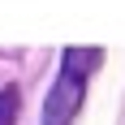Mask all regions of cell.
Instances as JSON below:
<instances>
[{
  "instance_id": "6da1fadb",
  "label": "cell",
  "mask_w": 125,
  "mask_h": 125,
  "mask_svg": "<svg viewBox=\"0 0 125 125\" xmlns=\"http://www.w3.org/2000/svg\"><path fill=\"white\" fill-rule=\"evenodd\" d=\"M99 65H104V48H65L61 73H56V82L48 91L39 125H73L78 108H82V95H86V78Z\"/></svg>"
},
{
  "instance_id": "7a4b0ae2",
  "label": "cell",
  "mask_w": 125,
  "mask_h": 125,
  "mask_svg": "<svg viewBox=\"0 0 125 125\" xmlns=\"http://www.w3.org/2000/svg\"><path fill=\"white\" fill-rule=\"evenodd\" d=\"M17 108H22V99H17V91H0V125H17Z\"/></svg>"
}]
</instances>
